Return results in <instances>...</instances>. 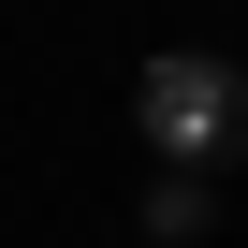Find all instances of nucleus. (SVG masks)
Wrapping results in <instances>:
<instances>
[{"label": "nucleus", "instance_id": "obj_1", "mask_svg": "<svg viewBox=\"0 0 248 248\" xmlns=\"http://www.w3.org/2000/svg\"><path fill=\"white\" fill-rule=\"evenodd\" d=\"M132 117H146V146L161 161H219V146H248V73L233 59H146V88H132Z\"/></svg>", "mask_w": 248, "mask_h": 248}, {"label": "nucleus", "instance_id": "obj_2", "mask_svg": "<svg viewBox=\"0 0 248 248\" xmlns=\"http://www.w3.org/2000/svg\"><path fill=\"white\" fill-rule=\"evenodd\" d=\"M204 219H219V204H204V190H190V161H161V190H146V233H161V248H190V233H204Z\"/></svg>", "mask_w": 248, "mask_h": 248}]
</instances>
